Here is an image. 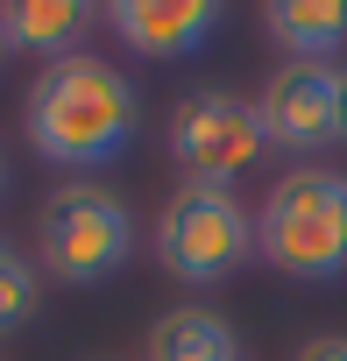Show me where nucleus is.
I'll return each mask as SVG.
<instances>
[{
    "instance_id": "obj_10",
    "label": "nucleus",
    "mask_w": 347,
    "mask_h": 361,
    "mask_svg": "<svg viewBox=\"0 0 347 361\" xmlns=\"http://www.w3.org/2000/svg\"><path fill=\"white\" fill-rule=\"evenodd\" d=\"M149 361H241L234 354V326L206 305H178L149 326Z\"/></svg>"
},
{
    "instance_id": "obj_5",
    "label": "nucleus",
    "mask_w": 347,
    "mask_h": 361,
    "mask_svg": "<svg viewBox=\"0 0 347 361\" xmlns=\"http://www.w3.org/2000/svg\"><path fill=\"white\" fill-rule=\"evenodd\" d=\"M163 142H170V163L185 170V185H220V192H234V177L255 170L262 149H269L255 99L220 92V85L178 99V114H170V135H163Z\"/></svg>"
},
{
    "instance_id": "obj_2",
    "label": "nucleus",
    "mask_w": 347,
    "mask_h": 361,
    "mask_svg": "<svg viewBox=\"0 0 347 361\" xmlns=\"http://www.w3.org/2000/svg\"><path fill=\"white\" fill-rule=\"evenodd\" d=\"M255 255L298 283L347 276V177L319 163H298L291 177H276L255 213Z\"/></svg>"
},
{
    "instance_id": "obj_7",
    "label": "nucleus",
    "mask_w": 347,
    "mask_h": 361,
    "mask_svg": "<svg viewBox=\"0 0 347 361\" xmlns=\"http://www.w3.org/2000/svg\"><path fill=\"white\" fill-rule=\"evenodd\" d=\"M333 99H340V71L333 64H276V78L262 85L255 114L262 135L291 156H312L333 142Z\"/></svg>"
},
{
    "instance_id": "obj_11",
    "label": "nucleus",
    "mask_w": 347,
    "mask_h": 361,
    "mask_svg": "<svg viewBox=\"0 0 347 361\" xmlns=\"http://www.w3.org/2000/svg\"><path fill=\"white\" fill-rule=\"evenodd\" d=\"M36 305H43V269L0 241V333H22L36 319Z\"/></svg>"
},
{
    "instance_id": "obj_8",
    "label": "nucleus",
    "mask_w": 347,
    "mask_h": 361,
    "mask_svg": "<svg viewBox=\"0 0 347 361\" xmlns=\"http://www.w3.org/2000/svg\"><path fill=\"white\" fill-rule=\"evenodd\" d=\"M99 29V0H0V36L22 57H78V43Z\"/></svg>"
},
{
    "instance_id": "obj_12",
    "label": "nucleus",
    "mask_w": 347,
    "mask_h": 361,
    "mask_svg": "<svg viewBox=\"0 0 347 361\" xmlns=\"http://www.w3.org/2000/svg\"><path fill=\"white\" fill-rule=\"evenodd\" d=\"M291 361H347V333H319V340H305Z\"/></svg>"
},
{
    "instance_id": "obj_6",
    "label": "nucleus",
    "mask_w": 347,
    "mask_h": 361,
    "mask_svg": "<svg viewBox=\"0 0 347 361\" xmlns=\"http://www.w3.org/2000/svg\"><path fill=\"white\" fill-rule=\"evenodd\" d=\"M99 22L135 50V57H199L220 22H227V0H99Z\"/></svg>"
},
{
    "instance_id": "obj_3",
    "label": "nucleus",
    "mask_w": 347,
    "mask_h": 361,
    "mask_svg": "<svg viewBox=\"0 0 347 361\" xmlns=\"http://www.w3.org/2000/svg\"><path fill=\"white\" fill-rule=\"evenodd\" d=\"M128 255H135V220H128V206L106 185L71 177V185H57L43 199V213H36V262H43V276L85 290V283L121 276Z\"/></svg>"
},
{
    "instance_id": "obj_4",
    "label": "nucleus",
    "mask_w": 347,
    "mask_h": 361,
    "mask_svg": "<svg viewBox=\"0 0 347 361\" xmlns=\"http://www.w3.org/2000/svg\"><path fill=\"white\" fill-rule=\"evenodd\" d=\"M255 255V213L220 185H178L156 220V262L178 283H220Z\"/></svg>"
},
{
    "instance_id": "obj_14",
    "label": "nucleus",
    "mask_w": 347,
    "mask_h": 361,
    "mask_svg": "<svg viewBox=\"0 0 347 361\" xmlns=\"http://www.w3.org/2000/svg\"><path fill=\"white\" fill-rule=\"evenodd\" d=\"M0 185H8V163H0Z\"/></svg>"
},
{
    "instance_id": "obj_1",
    "label": "nucleus",
    "mask_w": 347,
    "mask_h": 361,
    "mask_svg": "<svg viewBox=\"0 0 347 361\" xmlns=\"http://www.w3.org/2000/svg\"><path fill=\"white\" fill-rule=\"evenodd\" d=\"M22 128H29V149L43 163L106 170L142 128V92L121 64L78 50V57H57L36 71V85L22 99Z\"/></svg>"
},
{
    "instance_id": "obj_9",
    "label": "nucleus",
    "mask_w": 347,
    "mask_h": 361,
    "mask_svg": "<svg viewBox=\"0 0 347 361\" xmlns=\"http://www.w3.org/2000/svg\"><path fill=\"white\" fill-rule=\"evenodd\" d=\"M262 29L291 64H326L347 50V0H262Z\"/></svg>"
},
{
    "instance_id": "obj_13",
    "label": "nucleus",
    "mask_w": 347,
    "mask_h": 361,
    "mask_svg": "<svg viewBox=\"0 0 347 361\" xmlns=\"http://www.w3.org/2000/svg\"><path fill=\"white\" fill-rule=\"evenodd\" d=\"M333 142H347V71H340V99H333Z\"/></svg>"
},
{
    "instance_id": "obj_15",
    "label": "nucleus",
    "mask_w": 347,
    "mask_h": 361,
    "mask_svg": "<svg viewBox=\"0 0 347 361\" xmlns=\"http://www.w3.org/2000/svg\"><path fill=\"white\" fill-rule=\"evenodd\" d=\"M0 57H8V36H0Z\"/></svg>"
}]
</instances>
